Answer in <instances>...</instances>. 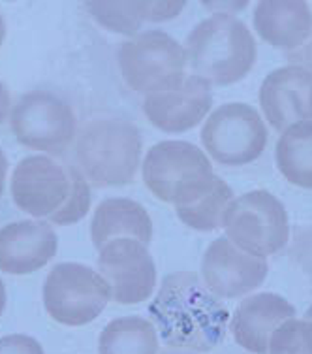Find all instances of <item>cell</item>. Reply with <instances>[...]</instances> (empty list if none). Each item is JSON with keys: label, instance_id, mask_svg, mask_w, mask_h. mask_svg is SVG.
I'll list each match as a JSON object with an SVG mask.
<instances>
[{"label": "cell", "instance_id": "7", "mask_svg": "<svg viewBox=\"0 0 312 354\" xmlns=\"http://www.w3.org/2000/svg\"><path fill=\"white\" fill-rule=\"evenodd\" d=\"M226 238L252 257L267 259L284 249L290 221L282 202L267 191L246 192L233 200L224 217Z\"/></svg>", "mask_w": 312, "mask_h": 354}, {"label": "cell", "instance_id": "28", "mask_svg": "<svg viewBox=\"0 0 312 354\" xmlns=\"http://www.w3.org/2000/svg\"><path fill=\"white\" fill-rule=\"evenodd\" d=\"M6 286L2 283V279H0V315L4 313V309H6Z\"/></svg>", "mask_w": 312, "mask_h": 354}, {"label": "cell", "instance_id": "12", "mask_svg": "<svg viewBox=\"0 0 312 354\" xmlns=\"http://www.w3.org/2000/svg\"><path fill=\"white\" fill-rule=\"evenodd\" d=\"M269 272L265 259L252 257L228 238L215 239L202 260L205 286L217 298L237 300L264 285Z\"/></svg>", "mask_w": 312, "mask_h": 354}, {"label": "cell", "instance_id": "9", "mask_svg": "<svg viewBox=\"0 0 312 354\" xmlns=\"http://www.w3.org/2000/svg\"><path fill=\"white\" fill-rule=\"evenodd\" d=\"M202 143L218 164L243 166L262 157L267 147V129L248 104H224L205 121Z\"/></svg>", "mask_w": 312, "mask_h": 354}, {"label": "cell", "instance_id": "24", "mask_svg": "<svg viewBox=\"0 0 312 354\" xmlns=\"http://www.w3.org/2000/svg\"><path fill=\"white\" fill-rule=\"evenodd\" d=\"M0 354H43V348L30 335L12 334L0 339Z\"/></svg>", "mask_w": 312, "mask_h": 354}, {"label": "cell", "instance_id": "13", "mask_svg": "<svg viewBox=\"0 0 312 354\" xmlns=\"http://www.w3.org/2000/svg\"><path fill=\"white\" fill-rule=\"evenodd\" d=\"M211 106V83L197 75H186L181 85L145 96L143 111L156 129L168 134H179L202 123Z\"/></svg>", "mask_w": 312, "mask_h": 354}, {"label": "cell", "instance_id": "19", "mask_svg": "<svg viewBox=\"0 0 312 354\" xmlns=\"http://www.w3.org/2000/svg\"><path fill=\"white\" fill-rule=\"evenodd\" d=\"M184 0H164V2H87L88 14L98 25L117 35L130 36L142 28L143 23L170 21L183 12Z\"/></svg>", "mask_w": 312, "mask_h": 354}, {"label": "cell", "instance_id": "25", "mask_svg": "<svg viewBox=\"0 0 312 354\" xmlns=\"http://www.w3.org/2000/svg\"><path fill=\"white\" fill-rule=\"evenodd\" d=\"M286 59L292 62V66L303 68L312 74V27L309 36H306V40L303 41L298 49L288 51V53H286Z\"/></svg>", "mask_w": 312, "mask_h": 354}, {"label": "cell", "instance_id": "31", "mask_svg": "<svg viewBox=\"0 0 312 354\" xmlns=\"http://www.w3.org/2000/svg\"><path fill=\"white\" fill-rule=\"evenodd\" d=\"M162 354H186V353H171V351H166V353H162Z\"/></svg>", "mask_w": 312, "mask_h": 354}, {"label": "cell", "instance_id": "11", "mask_svg": "<svg viewBox=\"0 0 312 354\" xmlns=\"http://www.w3.org/2000/svg\"><path fill=\"white\" fill-rule=\"evenodd\" d=\"M98 273L108 283L111 300L136 306L149 300L156 288V264L147 245L132 238L109 241L98 254Z\"/></svg>", "mask_w": 312, "mask_h": 354}, {"label": "cell", "instance_id": "6", "mask_svg": "<svg viewBox=\"0 0 312 354\" xmlns=\"http://www.w3.org/2000/svg\"><path fill=\"white\" fill-rule=\"evenodd\" d=\"M186 49L162 30L132 36L119 49L122 80L132 91L153 95L170 91L186 77Z\"/></svg>", "mask_w": 312, "mask_h": 354}, {"label": "cell", "instance_id": "21", "mask_svg": "<svg viewBox=\"0 0 312 354\" xmlns=\"http://www.w3.org/2000/svg\"><path fill=\"white\" fill-rule=\"evenodd\" d=\"M275 158L286 181L301 189H312V123L286 129L278 138Z\"/></svg>", "mask_w": 312, "mask_h": 354}, {"label": "cell", "instance_id": "18", "mask_svg": "<svg viewBox=\"0 0 312 354\" xmlns=\"http://www.w3.org/2000/svg\"><path fill=\"white\" fill-rule=\"evenodd\" d=\"M132 238L149 245L153 239V221L142 204L128 198H108L96 207L90 223L92 245L100 251L109 241Z\"/></svg>", "mask_w": 312, "mask_h": 354}, {"label": "cell", "instance_id": "15", "mask_svg": "<svg viewBox=\"0 0 312 354\" xmlns=\"http://www.w3.org/2000/svg\"><path fill=\"white\" fill-rule=\"evenodd\" d=\"M59 239L43 221H19L0 228V272L27 275L49 264Z\"/></svg>", "mask_w": 312, "mask_h": 354}, {"label": "cell", "instance_id": "5", "mask_svg": "<svg viewBox=\"0 0 312 354\" xmlns=\"http://www.w3.org/2000/svg\"><path fill=\"white\" fill-rule=\"evenodd\" d=\"M143 138L124 119H96L85 124L75 143L83 174L98 187H122L134 181L139 168Z\"/></svg>", "mask_w": 312, "mask_h": 354}, {"label": "cell", "instance_id": "27", "mask_svg": "<svg viewBox=\"0 0 312 354\" xmlns=\"http://www.w3.org/2000/svg\"><path fill=\"white\" fill-rule=\"evenodd\" d=\"M6 171H8V158L6 155H4V151L0 149V196H2V191H4Z\"/></svg>", "mask_w": 312, "mask_h": 354}, {"label": "cell", "instance_id": "3", "mask_svg": "<svg viewBox=\"0 0 312 354\" xmlns=\"http://www.w3.org/2000/svg\"><path fill=\"white\" fill-rule=\"evenodd\" d=\"M186 57L194 75L211 85L241 82L256 62V40L243 21L217 14L197 23L186 38Z\"/></svg>", "mask_w": 312, "mask_h": 354}, {"label": "cell", "instance_id": "22", "mask_svg": "<svg viewBox=\"0 0 312 354\" xmlns=\"http://www.w3.org/2000/svg\"><path fill=\"white\" fill-rule=\"evenodd\" d=\"M269 354H312V322L288 319L273 332Z\"/></svg>", "mask_w": 312, "mask_h": 354}, {"label": "cell", "instance_id": "30", "mask_svg": "<svg viewBox=\"0 0 312 354\" xmlns=\"http://www.w3.org/2000/svg\"><path fill=\"white\" fill-rule=\"evenodd\" d=\"M305 319H306V320H311V322H312V306L309 307V309H306V315H305Z\"/></svg>", "mask_w": 312, "mask_h": 354}, {"label": "cell", "instance_id": "23", "mask_svg": "<svg viewBox=\"0 0 312 354\" xmlns=\"http://www.w3.org/2000/svg\"><path fill=\"white\" fill-rule=\"evenodd\" d=\"M290 257L312 281V226H303L295 230Z\"/></svg>", "mask_w": 312, "mask_h": 354}, {"label": "cell", "instance_id": "8", "mask_svg": "<svg viewBox=\"0 0 312 354\" xmlns=\"http://www.w3.org/2000/svg\"><path fill=\"white\" fill-rule=\"evenodd\" d=\"M111 290L100 273L77 262L57 264L43 283V304L51 319L64 326H85L100 317Z\"/></svg>", "mask_w": 312, "mask_h": 354}, {"label": "cell", "instance_id": "17", "mask_svg": "<svg viewBox=\"0 0 312 354\" xmlns=\"http://www.w3.org/2000/svg\"><path fill=\"white\" fill-rule=\"evenodd\" d=\"M311 6L303 0H264L254 10V28L275 48L293 51L311 32Z\"/></svg>", "mask_w": 312, "mask_h": 354}, {"label": "cell", "instance_id": "29", "mask_svg": "<svg viewBox=\"0 0 312 354\" xmlns=\"http://www.w3.org/2000/svg\"><path fill=\"white\" fill-rule=\"evenodd\" d=\"M4 38H6V21H4V17H2V14H0V48H2V41H4Z\"/></svg>", "mask_w": 312, "mask_h": 354}, {"label": "cell", "instance_id": "14", "mask_svg": "<svg viewBox=\"0 0 312 354\" xmlns=\"http://www.w3.org/2000/svg\"><path fill=\"white\" fill-rule=\"evenodd\" d=\"M260 104L273 129L312 123V74L298 66L273 70L260 87Z\"/></svg>", "mask_w": 312, "mask_h": 354}, {"label": "cell", "instance_id": "2", "mask_svg": "<svg viewBox=\"0 0 312 354\" xmlns=\"http://www.w3.org/2000/svg\"><path fill=\"white\" fill-rule=\"evenodd\" d=\"M12 198L21 212L57 226L79 223L90 207V189L75 166L51 157H27L12 174Z\"/></svg>", "mask_w": 312, "mask_h": 354}, {"label": "cell", "instance_id": "26", "mask_svg": "<svg viewBox=\"0 0 312 354\" xmlns=\"http://www.w3.org/2000/svg\"><path fill=\"white\" fill-rule=\"evenodd\" d=\"M8 111H10V91L4 83L0 82V124L4 123Z\"/></svg>", "mask_w": 312, "mask_h": 354}, {"label": "cell", "instance_id": "16", "mask_svg": "<svg viewBox=\"0 0 312 354\" xmlns=\"http://www.w3.org/2000/svg\"><path fill=\"white\" fill-rule=\"evenodd\" d=\"M295 317V307L275 292L246 296L230 320L233 339L252 354H269L273 332Z\"/></svg>", "mask_w": 312, "mask_h": 354}, {"label": "cell", "instance_id": "20", "mask_svg": "<svg viewBox=\"0 0 312 354\" xmlns=\"http://www.w3.org/2000/svg\"><path fill=\"white\" fill-rule=\"evenodd\" d=\"M160 337L155 324L142 317H121L104 328L98 341L100 354H158Z\"/></svg>", "mask_w": 312, "mask_h": 354}, {"label": "cell", "instance_id": "10", "mask_svg": "<svg viewBox=\"0 0 312 354\" xmlns=\"http://www.w3.org/2000/svg\"><path fill=\"white\" fill-rule=\"evenodd\" d=\"M12 130L28 149L61 155L75 136L74 109L48 91H32L15 104Z\"/></svg>", "mask_w": 312, "mask_h": 354}, {"label": "cell", "instance_id": "1", "mask_svg": "<svg viewBox=\"0 0 312 354\" xmlns=\"http://www.w3.org/2000/svg\"><path fill=\"white\" fill-rule=\"evenodd\" d=\"M158 337L171 348L209 353L222 343L230 311L194 272L166 275L149 306Z\"/></svg>", "mask_w": 312, "mask_h": 354}, {"label": "cell", "instance_id": "4", "mask_svg": "<svg viewBox=\"0 0 312 354\" xmlns=\"http://www.w3.org/2000/svg\"><path fill=\"white\" fill-rule=\"evenodd\" d=\"M142 174L150 194L175 205L177 213L194 207L220 183L204 151L183 140L153 145Z\"/></svg>", "mask_w": 312, "mask_h": 354}]
</instances>
